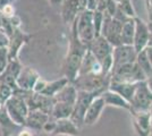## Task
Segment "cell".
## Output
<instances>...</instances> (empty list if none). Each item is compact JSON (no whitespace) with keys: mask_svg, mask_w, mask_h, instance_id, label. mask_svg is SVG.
Returning <instances> with one entry per match:
<instances>
[{"mask_svg":"<svg viewBox=\"0 0 152 136\" xmlns=\"http://www.w3.org/2000/svg\"><path fill=\"white\" fill-rule=\"evenodd\" d=\"M88 50V47L80 42L77 38L75 27L73 26V39L70 42L69 51H68V57L65 61L64 65V71H65V77L73 84L75 79L78 76V71L82 65L84 55Z\"/></svg>","mask_w":152,"mask_h":136,"instance_id":"obj_1","label":"cell"},{"mask_svg":"<svg viewBox=\"0 0 152 136\" xmlns=\"http://www.w3.org/2000/svg\"><path fill=\"white\" fill-rule=\"evenodd\" d=\"M73 26L75 27L80 42L86 47H89L91 42L96 38L93 24V12L91 10L83 9L76 16L75 20L73 22Z\"/></svg>","mask_w":152,"mask_h":136,"instance_id":"obj_2","label":"cell"},{"mask_svg":"<svg viewBox=\"0 0 152 136\" xmlns=\"http://www.w3.org/2000/svg\"><path fill=\"white\" fill-rule=\"evenodd\" d=\"M96 97H100L99 94L93 92H86V91H78L77 93V100L74 105V111L70 119L75 124L78 128L84 126V118L85 113L89 109L90 104Z\"/></svg>","mask_w":152,"mask_h":136,"instance_id":"obj_3","label":"cell"},{"mask_svg":"<svg viewBox=\"0 0 152 136\" xmlns=\"http://www.w3.org/2000/svg\"><path fill=\"white\" fill-rule=\"evenodd\" d=\"M5 107L14 123L20 127H25L26 117L30 112L25 99L13 94V97L5 103Z\"/></svg>","mask_w":152,"mask_h":136,"instance_id":"obj_4","label":"cell"},{"mask_svg":"<svg viewBox=\"0 0 152 136\" xmlns=\"http://www.w3.org/2000/svg\"><path fill=\"white\" fill-rule=\"evenodd\" d=\"M121 28L123 23L116 20L108 13L103 12V24H102L101 35L114 48L121 45Z\"/></svg>","mask_w":152,"mask_h":136,"instance_id":"obj_5","label":"cell"},{"mask_svg":"<svg viewBox=\"0 0 152 136\" xmlns=\"http://www.w3.org/2000/svg\"><path fill=\"white\" fill-rule=\"evenodd\" d=\"M152 105V93L145 82H140L136 85L133 100L131 102L129 112H149Z\"/></svg>","mask_w":152,"mask_h":136,"instance_id":"obj_6","label":"cell"},{"mask_svg":"<svg viewBox=\"0 0 152 136\" xmlns=\"http://www.w3.org/2000/svg\"><path fill=\"white\" fill-rule=\"evenodd\" d=\"M136 57H137V52L135 51L133 45L121 44L119 47H116L113 50V59H114L113 69L126 64L136 63Z\"/></svg>","mask_w":152,"mask_h":136,"instance_id":"obj_7","label":"cell"},{"mask_svg":"<svg viewBox=\"0 0 152 136\" xmlns=\"http://www.w3.org/2000/svg\"><path fill=\"white\" fill-rule=\"evenodd\" d=\"M149 45V25L144 20L135 17V35L133 47L135 51L141 52L145 50Z\"/></svg>","mask_w":152,"mask_h":136,"instance_id":"obj_8","label":"cell"},{"mask_svg":"<svg viewBox=\"0 0 152 136\" xmlns=\"http://www.w3.org/2000/svg\"><path fill=\"white\" fill-rule=\"evenodd\" d=\"M39 78V74L34 69H32L31 67H23L16 79V84L20 90L33 91Z\"/></svg>","mask_w":152,"mask_h":136,"instance_id":"obj_9","label":"cell"},{"mask_svg":"<svg viewBox=\"0 0 152 136\" xmlns=\"http://www.w3.org/2000/svg\"><path fill=\"white\" fill-rule=\"evenodd\" d=\"M88 48H89L90 51L92 52L100 61H102L108 56H110L113 53V50H114V47L110 44L107 41V39L103 38L102 35L96 36L91 42V44Z\"/></svg>","mask_w":152,"mask_h":136,"instance_id":"obj_10","label":"cell"},{"mask_svg":"<svg viewBox=\"0 0 152 136\" xmlns=\"http://www.w3.org/2000/svg\"><path fill=\"white\" fill-rule=\"evenodd\" d=\"M31 39V35H27L25 33H23L19 28H16L14 34L10 36V42L8 47V56L9 60H16L18 52L22 48V45H24Z\"/></svg>","mask_w":152,"mask_h":136,"instance_id":"obj_11","label":"cell"},{"mask_svg":"<svg viewBox=\"0 0 152 136\" xmlns=\"http://www.w3.org/2000/svg\"><path fill=\"white\" fill-rule=\"evenodd\" d=\"M134 128L139 136H150L151 134V115L149 112H132Z\"/></svg>","mask_w":152,"mask_h":136,"instance_id":"obj_12","label":"cell"},{"mask_svg":"<svg viewBox=\"0 0 152 136\" xmlns=\"http://www.w3.org/2000/svg\"><path fill=\"white\" fill-rule=\"evenodd\" d=\"M104 100L102 99V97H96L92 101V103L90 104L89 109L85 113V118H84V125L85 126H92L94 125L99 118L101 116L102 111L104 109Z\"/></svg>","mask_w":152,"mask_h":136,"instance_id":"obj_13","label":"cell"},{"mask_svg":"<svg viewBox=\"0 0 152 136\" xmlns=\"http://www.w3.org/2000/svg\"><path fill=\"white\" fill-rule=\"evenodd\" d=\"M50 120V116L43 111L30 110L26 117L25 127L31 130H42L43 126Z\"/></svg>","mask_w":152,"mask_h":136,"instance_id":"obj_14","label":"cell"},{"mask_svg":"<svg viewBox=\"0 0 152 136\" xmlns=\"http://www.w3.org/2000/svg\"><path fill=\"white\" fill-rule=\"evenodd\" d=\"M78 136L80 135V128L73 123V120L68 119H60L56 120V128L50 136Z\"/></svg>","mask_w":152,"mask_h":136,"instance_id":"obj_15","label":"cell"},{"mask_svg":"<svg viewBox=\"0 0 152 136\" xmlns=\"http://www.w3.org/2000/svg\"><path fill=\"white\" fill-rule=\"evenodd\" d=\"M136 85H137V83H123V82L110 81L109 90L114 91L116 93L121 94L126 101H128L131 103L132 100H133L135 90H136Z\"/></svg>","mask_w":152,"mask_h":136,"instance_id":"obj_16","label":"cell"},{"mask_svg":"<svg viewBox=\"0 0 152 136\" xmlns=\"http://www.w3.org/2000/svg\"><path fill=\"white\" fill-rule=\"evenodd\" d=\"M102 99L104 100L106 105H113V107H117V108H121V109H126V110H131V103L126 101L121 94L116 93L114 91L109 90L104 91L102 93Z\"/></svg>","mask_w":152,"mask_h":136,"instance_id":"obj_17","label":"cell"},{"mask_svg":"<svg viewBox=\"0 0 152 136\" xmlns=\"http://www.w3.org/2000/svg\"><path fill=\"white\" fill-rule=\"evenodd\" d=\"M22 128L20 126L16 125L12 120V118L8 115L5 104L0 108V129H1V136H12L15 129Z\"/></svg>","mask_w":152,"mask_h":136,"instance_id":"obj_18","label":"cell"},{"mask_svg":"<svg viewBox=\"0 0 152 136\" xmlns=\"http://www.w3.org/2000/svg\"><path fill=\"white\" fill-rule=\"evenodd\" d=\"M77 93L78 91L74 86V84L69 83L55 97V100L56 102H63V103H69L75 105V102L77 100Z\"/></svg>","mask_w":152,"mask_h":136,"instance_id":"obj_19","label":"cell"},{"mask_svg":"<svg viewBox=\"0 0 152 136\" xmlns=\"http://www.w3.org/2000/svg\"><path fill=\"white\" fill-rule=\"evenodd\" d=\"M74 105L69 103H63V102H56L50 118L53 120H60V119H68L73 115Z\"/></svg>","mask_w":152,"mask_h":136,"instance_id":"obj_20","label":"cell"},{"mask_svg":"<svg viewBox=\"0 0 152 136\" xmlns=\"http://www.w3.org/2000/svg\"><path fill=\"white\" fill-rule=\"evenodd\" d=\"M135 35V18H129L123 23L121 28V44L133 45Z\"/></svg>","mask_w":152,"mask_h":136,"instance_id":"obj_21","label":"cell"},{"mask_svg":"<svg viewBox=\"0 0 152 136\" xmlns=\"http://www.w3.org/2000/svg\"><path fill=\"white\" fill-rule=\"evenodd\" d=\"M69 83L70 82L66 77L53 81V82H50V83H47V86L45 87V90L41 92V94L49 97H55L66 85L69 84Z\"/></svg>","mask_w":152,"mask_h":136,"instance_id":"obj_22","label":"cell"},{"mask_svg":"<svg viewBox=\"0 0 152 136\" xmlns=\"http://www.w3.org/2000/svg\"><path fill=\"white\" fill-rule=\"evenodd\" d=\"M136 64L141 67V69L144 71L145 76L148 79L152 78V65L150 63V60L148 58V55H146V50H143L137 53V57H136Z\"/></svg>","mask_w":152,"mask_h":136,"instance_id":"obj_23","label":"cell"},{"mask_svg":"<svg viewBox=\"0 0 152 136\" xmlns=\"http://www.w3.org/2000/svg\"><path fill=\"white\" fill-rule=\"evenodd\" d=\"M14 94V90L9 86V85L5 84L4 82H0V99L2 101V103L5 104L13 97Z\"/></svg>","mask_w":152,"mask_h":136,"instance_id":"obj_24","label":"cell"},{"mask_svg":"<svg viewBox=\"0 0 152 136\" xmlns=\"http://www.w3.org/2000/svg\"><path fill=\"white\" fill-rule=\"evenodd\" d=\"M93 24H94V30L96 36L101 35L102 24H103V12H100V10L93 12Z\"/></svg>","mask_w":152,"mask_h":136,"instance_id":"obj_25","label":"cell"},{"mask_svg":"<svg viewBox=\"0 0 152 136\" xmlns=\"http://www.w3.org/2000/svg\"><path fill=\"white\" fill-rule=\"evenodd\" d=\"M117 6H118V9H119L124 15H126L128 18H135V17H136V16H135V13H134L133 6H132V4H131V0L124 1V2H121V4H118Z\"/></svg>","mask_w":152,"mask_h":136,"instance_id":"obj_26","label":"cell"},{"mask_svg":"<svg viewBox=\"0 0 152 136\" xmlns=\"http://www.w3.org/2000/svg\"><path fill=\"white\" fill-rule=\"evenodd\" d=\"M8 63H9L8 48H0V75L6 71Z\"/></svg>","mask_w":152,"mask_h":136,"instance_id":"obj_27","label":"cell"},{"mask_svg":"<svg viewBox=\"0 0 152 136\" xmlns=\"http://www.w3.org/2000/svg\"><path fill=\"white\" fill-rule=\"evenodd\" d=\"M1 13H2V15H4V17H6V18H12V17H14L15 16V8H14V6L12 5V4H9V5H7L2 10H1Z\"/></svg>","mask_w":152,"mask_h":136,"instance_id":"obj_28","label":"cell"},{"mask_svg":"<svg viewBox=\"0 0 152 136\" xmlns=\"http://www.w3.org/2000/svg\"><path fill=\"white\" fill-rule=\"evenodd\" d=\"M55 128H56V120H53V119H51L50 118V120L43 126V129L42 130H43L45 133H47V134L51 135V134L53 133Z\"/></svg>","mask_w":152,"mask_h":136,"instance_id":"obj_29","label":"cell"},{"mask_svg":"<svg viewBox=\"0 0 152 136\" xmlns=\"http://www.w3.org/2000/svg\"><path fill=\"white\" fill-rule=\"evenodd\" d=\"M10 39L2 30H0V48H8Z\"/></svg>","mask_w":152,"mask_h":136,"instance_id":"obj_30","label":"cell"},{"mask_svg":"<svg viewBox=\"0 0 152 136\" xmlns=\"http://www.w3.org/2000/svg\"><path fill=\"white\" fill-rule=\"evenodd\" d=\"M47 81H45L43 78H39L38 82H37V84L34 86V89H33V92H35V93H41L42 91L45 90V87L47 86Z\"/></svg>","mask_w":152,"mask_h":136,"instance_id":"obj_31","label":"cell"},{"mask_svg":"<svg viewBox=\"0 0 152 136\" xmlns=\"http://www.w3.org/2000/svg\"><path fill=\"white\" fill-rule=\"evenodd\" d=\"M98 5H99L98 0H88V1H86V7H85V9L91 10V12H95V10L98 9Z\"/></svg>","mask_w":152,"mask_h":136,"instance_id":"obj_32","label":"cell"},{"mask_svg":"<svg viewBox=\"0 0 152 136\" xmlns=\"http://www.w3.org/2000/svg\"><path fill=\"white\" fill-rule=\"evenodd\" d=\"M10 22H12V24H13V26L15 28H18L19 25H20V20H19V17H17L16 15L10 18Z\"/></svg>","mask_w":152,"mask_h":136,"instance_id":"obj_33","label":"cell"},{"mask_svg":"<svg viewBox=\"0 0 152 136\" xmlns=\"http://www.w3.org/2000/svg\"><path fill=\"white\" fill-rule=\"evenodd\" d=\"M17 136H33V134H32L31 129H28V128H23V129L19 130V133Z\"/></svg>","mask_w":152,"mask_h":136,"instance_id":"obj_34","label":"cell"},{"mask_svg":"<svg viewBox=\"0 0 152 136\" xmlns=\"http://www.w3.org/2000/svg\"><path fill=\"white\" fill-rule=\"evenodd\" d=\"M148 25H149V45L148 47H152V22H149Z\"/></svg>","mask_w":152,"mask_h":136,"instance_id":"obj_35","label":"cell"},{"mask_svg":"<svg viewBox=\"0 0 152 136\" xmlns=\"http://www.w3.org/2000/svg\"><path fill=\"white\" fill-rule=\"evenodd\" d=\"M9 4H12V0H0V10H2Z\"/></svg>","mask_w":152,"mask_h":136,"instance_id":"obj_36","label":"cell"},{"mask_svg":"<svg viewBox=\"0 0 152 136\" xmlns=\"http://www.w3.org/2000/svg\"><path fill=\"white\" fill-rule=\"evenodd\" d=\"M145 50H146V55H148V58H149V60H150V63H151L152 65V47H148Z\"/></svg>","mask_w":152,"mask_h":136,"instance_id":"obj_37","label":"cell"},{"mask_svg":"<svg viewBox=\"0 0 152 136\" xmlns=\"http://www.w3.org/2000/svg\"><path fill=\"white\" fill-rule=\"evenodd\" d=\"M146 84H148L149 90L151 91V93H152V78H150V79H148V81H146Z\"/></svg>","mask_w":152,"mask_h":136,"instance_id":"obj_38","label":"cell"},{"mask_svg":"<svg viewBox=\"0 0 152 136\" xmlns=\"http://www.w3.org/2000/svg\"><path fill=\"white\" fill-rule=\"evenodd\" d=\"M2 20H4V15L0 10V28H1V25H2Z\"/></svg>","mask_w":152,"mask_h":136,"instance_id":"obj_39","label":"cell"},{"mask_svg":"<svg viewBox=\"0 0 152 136\" xmlns=\"http://www.w3.org/2000/svg\"><path fill=\"white\" fill-rule=\"evenodd\" d=\"M145 1H146V6L152 7V0H145Z\"/></svg>","mask_w":152,"mask_h":136,"instance_id":"obj_40","label":"cell"}]
</instances>
